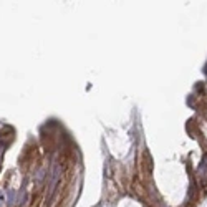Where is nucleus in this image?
Wrapping results in <instances>:
<instances>
[{"mask_svg": "<svg viewBox=\"0 0 207 207\" xmlns=\"http://www.w3.org/2000/svg\"><path fill=\"white\" fill-rule=\"evenodd\" d=\"M204 73H205V75H207V65H205V70H204Z\"/></svg>", "mask_w": 207, "mask_h": 207, "instance_id": "nucleus-1", "label": "nucleus"}]
</instances>
